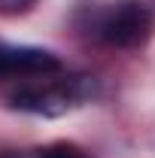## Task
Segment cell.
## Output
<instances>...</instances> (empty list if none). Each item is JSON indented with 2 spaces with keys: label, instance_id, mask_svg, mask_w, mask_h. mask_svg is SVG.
Listing matches in <instances>:
<instances>
[{
  "label": "cell",
  "instance_id": "1",
  "mask_svg": "<svg viewBox=\"0 0 155 158\" xmlns=\"http://www.w3.org/2000/svg\"><path fill=\"white\" fill-rule=\"evenodd\" d=\"M88 94H91L88 76H67V79H46V82L21 85L19 91L9 94V103L21 113H34V116H64Z\"/></svg>",
  "mask_w": 155,
  "mask_h": 158
},
{
  "label": "cell",
  "instance_id": "2",
  "mask_svg": "<svg viewBox=\"0 0 155 158\" xmlns=\"http://www.w3.org/2000/svg\"><path fill=\"white\" fill-rule=\"evenodd\" d=\"M152 12L143 0H116L97 19V37L116 49H137L152 37Z\"/></svg>",
  "mask_w": 155,
  "mask_h": 158
},
{
  "label": "cell",
  "instance_id": "4",
  "mask_svg": "<svg viewBox=\"0 0 155 158\" xmlns=\"http://www.w3.org/2000/svg\"><path fill=\"white\" fill-rule=\"evenodd\" d=\"M40 158H91V155L76 143H52V146L40 149Z\"/></svg>",
  "mask_w": 155,
  "mask_h": 158
},
{
  "label": "cell",
  "instance_id": "5",
  "mask_svg": "<svg viewBox=\"0 0 155 158\" xmlns=\"http://www.w3.org/2000/svg\"><path fill=\"white\" fill-rule=\"evenodd\" d=\"M37 0H0V12L3 15H19V12H27Z\"/></svg>",
  "mask_w": 155,
  "mask_h": 158
},
{
  "label": "cell",
  "instance_id": "6",
  "mask_svg": "<svg viewBox=\"0 0 155 158\" xmlns=\"http://www.w3.org/2000/svg\"><path fill=\"white\" fill-rule=\"evenodd\" d=\"M0 158H6V155H0Z\"/></svg>",
  "mask_w": 155,
  "mask_h": 158
},
{
  "label": "cell",
  "instance_id": "3",
  "mask_svg": "<svg viewBox=\"0 0 155 158\" xmlns=\"http://www.w3.org/2000/svg\"><path fill=\"white\" fill-rule=\"evenodd\" d=\"M61 73L58 55L37 46H9L0 43V79H31Z\"/></svg>",
  "mask_w": 155,
  "mask_h": 158
}]
</instances>
